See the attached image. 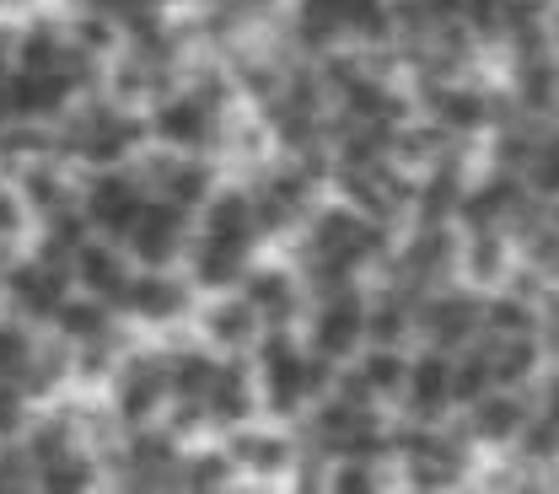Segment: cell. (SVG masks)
<instances>
[{"mask_svg": "<svg viewBox=\"0 0 559 494\" xmlns=\"http://www.w3.org/2000/svg\"><path fill=\"white\" fill-rule=\"evenodd\" d=\"M151 145V130H145V113L140 108H124L119 97H108L103 86L75 97L66 113L55 119V150L66 156L70 167H130L140 161V150Z\"/></svg>", "mask_w": 559, "mask_h": 494, "instance_id": "obj_1", "label": "cell"}, {"mask_svg": "<svg viewBox=\"0 0 559 494\" xmlns=\"http://www.w3.org/2000/svg\"><path fill=\"white\" fill-rule=\"evenodd\" d=\"M253 376H259V398H264V414L280 424H296L329 387H334V360L312 350L296 328H264L259 345H253Z\"/></svg>", "mask_w": 559, "mask_h": 494, "instance_id": "obj_2", "label": "cell"}, {"mask_svg": "<svg viewBox=\"0 0 559 494\" xmlns=\"http://www.w3.org/2000/svg\"><path fill=\"white\" fill-rule=\"evenodd\" d=\"M173 403V371H167V345H130L119 354L114 376H108V409L119 424H156V414Z\"/></svg>", "mask_w": 559, "mask_h": 494, "instance_id": "obj_3", "label": "cell"}, {"mask_svg": "<svg viewBox=\"0 0 559 494\" xmlns=\"http://www.w3.org/2000/svg\"><path fill=\"white\" fill-rule=\"evenodd\" d=\"M226 119H231V108H215L189 81L173 86V92H162V97L145 108L151 145H167V150H215Z\"/></svg>", "mask_w": 559, "mask_h": 494, "instance_id": "obj_4", "label": "cell"}, {"mask_svg": "<svg viewBox=\"0 0 559 494\" xmlns=\"http://www.w3.org/2000/svg\"><path fill=\"white\" fill-rule=\"evenodd\" d=\"M485 334V290L463 280H447L436 290H425L415 306V345L457 354L463 345H474Z\"/></svg>", "mask_w": 559, "mask_h": 494, "instance_id": "obj_5", "label": "cell"}, {"mask_svg": "<svg viewBox=\"0 0 559 494\" xmlns=\"http://www.w3.org/2000/svg\"><path fill=\"white\" fill-rule=\"evenodd\" d=\"M194 306H200V290L189 275H178L173 264L151 269L135 264V275L119 296V317L140 323V328H178V323H194Z\"/></svg>", "mask_w": 559, "mask_h": 494, "instance_id": "obj_6", "label": "cell"}, {"mask_svg": "<svg viewBox=\"0 0 559 494\" xmlns=\"http://www.w3.org/2000/svg\"><path fill=\"white\" fill-rule=\"evenodd\" d=\"M301 323H307L301 339L323 360H334V365L355 360V354L366 350V290H360V280L312 296V312Z\"/></svg>", "mask_w": 559, "mask_h": 494, "instance_id": "obj_7", "label": "cell"}, {"mask_svg": "<svg viewBox=\"0 0 559 494\" xmlns=\"http://www.w3.org/2000/svg\"><path fill=\"white\" fill-rule=\"evenodd\" d=\"M135 172L145 178V189L156 200H167V205H178L189 215L205 210V200L221 189V172H215V161L205 150H167V145H156V150H140Z\"/></svg>", "mask_w": 559, "mask_h": 494, "instance_id": "obj_8", "label": "cell"}, {"mask_svg": "<svg viewBox=\"0 0 559 494\" xmlns=\"http://www.w3.org/2000/svg\"><path fill=\"white\" fill-rule=\"evenodd\" d=\"M70 290H75L70 269L55 264V258H44V253L11 258V264L0 269V301H5L22 323H49Z\"/></svg>", "mask_w": 559, "mask_h": 494, "instance_id": "obj_9", "label": "cell"}, {"mask_svg": "<svg viewBox=\"0 0 559 494\" xmlns=\"http://www.w3.org/2000/svg\"><path fill=\"white\" fill-rule=\"evenodd\" d=\"M145 200H151V189H145V178L135 167H97L81 183V215L92 220V231H103L114 242L130 231V220L140 215Z\"/></svg>", "mask_w": 559, "mask_h": 494, "instance_id": "obj_10", "label": "cell"}, {"mask_svg": "<svg viewBox=\"0 0 559 494\" xmlns=\"http://www.w3.org/2000/svg\"><path fill=\"white\" fill-rule=\"evenodd\" d=\"M533 409H538L533 393H522V387H489L474 403L452 409V420H457V430H463L479 451H506V446L522 435V424L533 420Z\"/></svg>", "mask_w": 559, "mask_h": 494, "instance_id": "obj_11", "label": "cell"}, {"mask_svg": "<svg viewBox=\"0 0 559 494\" xmlns=\"http://www.w3.org/2000/svg\"><path fill=\"white\" fill-rule=\"evenodd\" d=\"M189 237H194V215L178 210V205H167V200H145L140 215L130 220V231L119 237L124 242V253L135 258V264H151V269H162V264H178L183 253H189Z\"/></svg>", "mask_w": 559, "mask_h": 494, "instance_id": "obj_12", "label": "cell"}, {"mask_svg": "<svg viewBox=\"0 0 559 494\" xmlns=\"http://www.w3.org/2000/svg\"><path fill=\"white\" fill-rule=\"evenodd\" d=\"M399 409H404V420L415 424H441L457 409V398H452V354L430 350V345L409 350V376H404Z\"/></svg>", "mask_w": 559, "mask_h": 494, "instance_id": "obj_13", "label": "cell"}, {"mask_svg": "<svg viewBox=\"0 0 559 494\" xmlns=\"http://www.w3.org/2000/svg\"><path fill=\"white\" fill-rule=\"evenodd\" d=\"M242 301L264 317V328H296L307 317V285L296 275V264H248V275L237 280Z\"/></svg>", "mask_w": 559, "mask_h": 494, "instance_id": "obj_14", "label": "cell"}, {"mask_svg": "<svg viewBox=\"0 0 559 494\" xmlns=\"http://www.w3.org/2000/svg\"><path fill=\"white\" fill-rule=\"evenodd\" d=\"M264 334V317L242 301V290H215L194 306V339L215 354H248Z\"/></svg>", "mask_w": 559, "mask_h": 494, "instance_id": "obj_15", "label": "cell"}, {"mask_svg": "<svg viewBox=\"0 0 559 494\" xmlns=\"http://www.w3.org/2000/svg\"><path fill=\"white\" fill-rule=\"evenodd\" d=\"M226 451L237 457V468H242V479H285L290 468H296V451H301V441L285 430L280 420H248L237 424V430H226Z\"/></svg>", "mask_w": 559, "mask_h": 494, "instance_id": "obj_16", "label": "cell"}, {"mask_svg": "<svg viewBox=\"0 0 559 494\" xmlns=\"http://www.w3.org/2000/svg\"><path fill=\"white\" fill-rule=\"evenodd\" d=\"M205 420L210 430H237V424L259 420L264 414V398H259V376H253V365H242L237 354H221V365H215V376H210L205 387Z\"/></svg>", "mask_w": 559, "mask_h": 494, "instance_id": "obj_17", "label": "cell"}, {"mask_svg": "<svg viewBox=\"0 0 559 494\" xmlns=\"http://www.w3.org/2000/svg\"><path fill=\"white\" fill-rule=\"evenodd\" d=\"M130 275H135V258L124 253V242H114V237H103V231H92V237L70 253V280H75V290L103 296V301H114V306H119Z\"/></svg>", "mask_w": 559, "mask_h": 494, "instance_id": "obj_18", "label": "cell"}, {"mask_svg": "<svg viewBox=\"0 0 559 494\" xmlns=\"http://www.w3.org/2000/svg\"><path fill=\"white\" fill-rule=\"evenodd\" d=\"M11 183H16L22 205H27V215H33V226H38V220H49V215H66V210L81 205V183H75V172H70L66 156H38V161L16 167V172H11Z\"/></svg>", "mask_w": 559, "mask_h": 494, "instance_id": "obj_19", "label": "cell"}, {"mask_svg": "<svg viewBox=\"0 0 559 494\" xmlns=\"http://www.w3.org/2000/svg\"><path fill=\"white\" fill-rule=\"evenodd\" d=\"M457 231H463V226H457ZM511 269H516V242H511V231H500V226L463 231V242H457V280L463 285L495 290V285L511 280Z\"/></svg>", "mask_w": 559, "mask_h": 494, "instance_id": "obj_20", "label": "cell"}, {"mask_svg": "<svg viewBox=\"0 0 559 494\" xmlns=\"http://www.w3.org/2000/svg\"><path fill=\"white\" fill-rule=\"evenodd\" d=\"M183 264H189L183 275L194 280V290H200V296H215V290H237V280H242L248 264H253V248H237V242H221V237L194 231Z\"/></svg>", "mask_w": 559, "mask_h": 494, "instance_id": "obj_21", "label": "cell"}, {"mask_svg": "<svg viewBox=\"0 0 559 494\" xmlns=\"http://www.w3.org/2000/svg\"><path fill=\"white\" fill-rule=\"evenodd\" d=\"M124 317H119V306L114 301H103V296H86V290H70L66 301H60V312L49 317V328L66 339V345H86V339H103V334H114Z\"/></svg>", "mask_w": 559, "mask_h": 494, "instance_id": "obj_22", "label": "cell"}, {"mask_svg": "<svg viewBox=\"0 0 559 494\" xmlns=\"http://www.w3.org/2000/svg\"><path fill=\"white\" fill-rule=\"evenodd\" d=\"M16 387L33 398V403H44V398H60L70 387V345L55 334L49 345L38 339V350H33V360H27V371L16 376Z\"/></svg>", "mask_w": 559, "mask_h": 494, "instance_id": "obj_23", "label": "cell"}, {"mask_svg": "<svg viewBox=\"0 0 559 494\" xmlns=\"http://www.w3.org/2000/svg\"><path fill=\"white\" fill-rule=\"evenodd\" d=\"M242 479V468H237V457L226 451V441L221 446H183V468H178V484L183 490H221V484H237Z\"/></svg>", "mask_w": 559, "mask_h": 494, "instance_id": "obj_24", "label": "cell"}, {"mask_svg": "<svg viewBox=\"0 0 559 494\" xmlns=\"http://www.w3.org/2000/svg\"><path fill=\"white\" fill-rule=\"evenodd\" d=\"M33 350H38L33 323H22L16 312H11V317H0V382H16V376L27 371Z\"/></svg>", "mask_w": 559, "mask_h": 494, "instance_id": "obj_25", "label": "cell"}, {"mask_svg": "<svg viewBox=\"0 0 559 494\" xmlns=\"http://www.w3.org/2000/svg\"><path fill=\"white\" fill-rule=\"evenodd\" d=\"M22 237H33V215H27V205H22L16 183L0 178V242L22 248Z\"/></svg>", "mask_w": 559, "mask_h": 494, "instance_id": "obj_26", "label": "cell"}, {"mask_svg": "<svg viewBox=\"0 0 559 494\" xmlns=\"http://www.w3.org/2000/svg\"><path fill=\"white\" fill-rule=\"evenodd\" d=\"M27 424H33V398L16 382H0V441H22Z\"/></svg>", "mask_w": 559, "mask_h": 494, "instance_id": "obj_27", "label": "cell"}, {"mask_svg": "<svg viewBox=\"0 0 559 494\" xmlns=\"http://www.w3.org/2000/svg\"><path fill=\"white\" fill-rule=\"evenodd\" d=\"M205 5H215L221 16H231L237 27H264V22H275L280 16L285 0H205Z\"/></svg>", "mask_w": 559, "mask_h": 494, "instance_id": "obj_28", "label": "cell"}, {"mask_svg": "<svg viewBox=\"0 0 559 494\" xmlns=\"http://www.w3.org/2000/svg\"><path fill=\"white\" fill-rule=\"evenodd\" d=\"M33 484V462L22 441H0V490H27Z\"/></svg>", "mask_w": 559, "mask_h": 494, "instance_id": "obj_29", "label": "cell"}, {"mask_svg": "<svg viewBox=\"0 0 559 494\" xmlns=\"http://www.w3.org/2000/svg\"><path fill=\"white\" fill-rule=\"evenodd\" d=\"M533 403H538V414H549L559 424V360H549V371L533 382Z\"/></svg>", "mask_w": 559, "mask_h": 494, "instance_id": "obj_30", "label": "cell"}, {"mask_svg": "<svg viewBox=\"0 0 559 494\" xmlns=\"http://www.w3.org/2000/svg\"><path fill=\"white\" fill-rule=\"evenodd\" d=\"M11 60H16V27L0 22V75H11Z\"/></svg>", "mask_w": 559, "mask_h": 494, "instance_id": "obj_31", "label": "cell"}, {"mask_svg": "<svg viewBox=\"0 0 559 494\" xmlns=\"http://www.w3.org/2000/svg\"><path fill=\"white\" fill-rule=\"evenodd\" d=\"M16 119V103H11V86H5V75H0V130Z\"/></svg>", "mask_w": 559, "mask_h": 494, "instance_id": "obj_32", "label": "cell"}, {"mask_svg": "<svg viewBox=\"0 0 559 494\" xmlns=\"http://www.w3.org/2000/svg\"><path fill=\"white\" fill-rule=\"evenodd\" d=\"M16 5H27V0H0V11H16Z\"/></svg>", "mask_w": 559, "mask_h": 494, "instance_id": "obj_33", "label": "cell"}]
</instances>
